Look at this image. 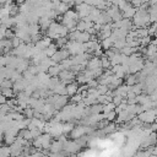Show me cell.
I'll return each instance as SVG.
<instances>
[{
    "mask_svg": "<svg viewBox=\"0 0 157 157\" xmlns=\"http://www.w3.org/2000/svg\"><path fill=\"white\" fill-rule=\"evenodd\" d=\"M139 119L142 121V123H146V124H152L156 121V118H157V108H151V109H146L144 112H141L140 114H137Z\"/></svg>",
    "mask_w": 157,
    "mask_h": 157,
    "instance_id": "cell-1",
    "label": "cell"
},
{
    "mask_svg": "<svg viewBox=\"0 0 157 157\" xmlns=\"http://www.w3.org/2000/svg\"><path fill=\"white\" fill-rule=\"evenodd\" d=\"M81 148V145L77 142V140H66L64 142V151L67 152V155H74L76 152H78V150Z\"/></svg>",
    "mask_w": 157,
    "mask_h": 157,
    "instance_id": "cell-2",
    "label": "cell"
},
{
    "mask_svg": "<svg viewBox=\"0 0 157 157\" xmlns=\"http://www.w3.org/2000/svg\"><path fill=\"white\" fill-rule=\"evenodd\" d=\"M93 7H94V6H92V5L87 4V2H82V4L76 5V11H77L80 18L83 20L85 17H87V16L91 13V11H92Z\"/></svg>",
    "mask_w": 157,
    "mask_h": 157,
    "instance_id": "cell-3",
    "label": "cell"
},
{
    "mask_svg": "<svg viewBox=\"0 0 157 157\" xmlns=\"http://www.w3.org/2000/svg\"><path fill=\"white\" fill-rule=\"evenodd\" d=\"M123 12V16L125 17V18H131V17H134V15L136 13V7L131 4V1L125 6V9L121 11Z\"/></svg>",
    "mask_w": 157,
    "mask_h": 157,
    "instance_id": "cell-4",
    "label": "cell"
},
{
    "mask_svg": "<svg viewBox=\"0 0 157 157\" xmlns=\"http://www.w3.org/2000/svg\"><path fill=\"white\" fill-rule=\"evenodd\" d=\"M99 66H102V60H101V58H98V56L93 55V56L88 60V63H87V65H86V69L93 70V69L99 67Z\"/></svg>",
    "mask_w": 157,
    "mask_h": 157,
    "instance_id": "cell-5",
    "label": "cell"
},
{
    "mask_svg": "<svg viewBox=\"0 0 157 157\" xmlns=\"http://www.w3.org/2000/svg\"><path fill=\"white\" fill-rule=\"evenodd\" d=\"M80 83L75 80V81H72V82H70V83H67L66 85V93H67V96H74V94H76L77 93V91H78V86Z\"/></svg>",
    "mask_w": 157,
    "mask_h": 157,
    "instance_id": "cell-6",
    "label": "cell"
},
{
    "mask_svg": "<svg viewBox=\"0 0 157 157\" xmlns=\"http://www.w3.org/2000/svg\"><path fill=\"white\" fill-rule=\"evenodd\" d=\"M156 55H157V45L153 44V43H150L147 45V53H146L145 56H147L150 59H153Z\"/></svg>",
    "mask_w": 157,
    "mask_h": 157,
    "instance_id": "cell-7",
    "label": "cell"
},
{
    "mask_svg": "<svg viewBox=\"0 0 157 157\" xmlns=\"http://www.w3.org/2000/svg\"><path fill=\"white\" fill-rule=\"evenodd\" d=\"M53 92L56 93V94H67V93H66V85L60 81V82L53 88Z\"/></svg>",
    "mask_w": 157,
    "mask_h": 157,
    "instance_id": "cell-8",
    "label": "cell"
},
{
    "mask_svg": "<svg viewBox=\"0 0 157 157\" xmlns=\"http://www.w3.org/2000/svg\"><path fill=\"white\" fill-rule=\"evenodd\" d=\"M101 44H102V48L104 50H107V49H109V48H112L114 45V39L112 37H108L105 39H102L101 40Z\"/></svg>",
    "mask_w": 157,
    "mask_h": 157,
    "instance_id": "cell-9",
    "label": "cell"
},
{
    "mask_svg": "<svg viewBox=\"0 0 157 157\" xmlns=\"http://www.w3.org/2000/svg\"><path fill=\"white\" fill-rule=\"evenodd\" d=\"M90 112L91 114H98L103 112V104L102 103H93L92 105H90Z\"/></svg>",
    "mask_w": 157,
    "mask_h": 157,
    "instance_id": "cell-10",
    "label": "cell"
},
{
    "mask_svg": "<svg viewBox=\"0 0 157 157\" xmlns=\"http://www.w3.org/2000/svg\"><path fill=\"white\" fill-rule=\"evenodd\" d=\"M125 83L129 86H132L135 83H137V76L136 74H128L125 76Z\"/></svg>",
    "mask_w": 157,
    "mask_h": 157,
    "instance_id": "cell-11",
    "label": "cell"
},
{
    "mask_svg": "<svg viewBox=\"0 0 157 157\" xmlns=\"http://www.w3.org/2000/svg\"><path fill=\"white\" fill-rule=\"evenodd\" d=\"M69 40H70V39H69L67 36H66V37H59L58 39H55V44L58 45V48H65Z\"/></svg>",
    "mask_w": 157,
    "mask_h": 157,
    "instance_id": "cell-12",
    "label": "cell"
},
{
    "mask_svg": "<svg viewBox=\"0 0 157 157\" xmlns=\"http://www.w3.org/2000/svg\"><path fill=\"white\" fill-rule=\"evenodd\" d=\"M1 93L5 94L7 98H12L16 94L13 91V87H1Z\"/></svg>",
    "mask_w": 157,
    "mask_h": 157,
    "instance_id": "cell-13",
    "label": "cell"
},
{
    "mask_svg": "<svg viewBox=\"0 0 157 157\" xmlns=\"http://www.w3.org/2000/svg\"><path fill=\"white\" fill-rule=\"evenodd\" d=\"M117 130V123L115 121H110L105 128H103V131H104V134L107 135V134H112V132H114Z\"/></svg>",
    "mask_w": 157,
    "mask_h": 157,
    "instance_id": "cell-14",
    "label": "cell"
},
{
    "mask_svg": "<svg viewBox=\"0 0 157 157\" xmlns=\"http://www.w3.org/2000/svg\"><path fill=\"white\" fill-rule=\"evenodd\" d=\"M44 50H45V53H47V55H48V56H53V55L58 52V45H56L55 43H54V44L52 43V44H50L48 48H45Z\"/></svg>",
    "mask_w": 157,
    "mask_h": 157,
    "instance_id": "cell-15",
    "label": "cell"
},
{
    "mask_svg": "<svg viewBox=\"0 0 157 157\" xmlns=\"http://www.w3.org/2000/svg\"><path fill=\"white\" fill-rule=\"evenodd\" d=\"M101 60H102V67L105 70V69H110V66H112V63H110V59L107 56V55H102L101 56Z\"/></svg>",
    "mask_w": 157,
    "mask_h": 157,
    "instance_id": "cell-16",
    "label": "cell"
},
{
    "mask_svg": "<svg viewBox=\"0 0 157 157\" xmlns=\"http://www.w3.org/2000/svg\"><path fill=\"white\" fill-rule=\"evenodd\" d=\"M9 156H11V147L2 145V147H0V157H9Z\"/></svg>",
    "mask_w": 157,
    "mask_h": 157,
    "instance_id": "cell-17",
    "label": "cell"
},
{
    "mask_svg": "<svg viewBox=\"0 0 157 157\" xmlns=\"http://www.w3.org/2000/svg\"><path fill=\"white\" fill-rule=\"evenodd\" d=\"M115 107H117V105L114 104V102H108V103L103 104V113H108V112H110V110H114Z\"/></svg>",
    "mask_w": 157,
    "mask_h": 157,
    "instance_id": "cell-18",
    "label": "cell"
},
{
    "mask_svg": "<svg viewBox=\"0 0 157 157\" xmlns=\"http://www.w3.org/2000/svg\"><path fill=\"white\" fill-rule=\"evenodd\" d=\"M117 112H115V109L114 110H110V112H108V113H104V118H107L109 121H115V119H117Z\"/></svg>",
    "mask_w": 157,
    "mask_h": 157,
    "instance_id": "cell-19",
    "label": "cell"
},
{
    "mask_svg": "<svg viewBox=\"0 0 157 157\" xmlns=\"http://www.w3.org/2000/svg\"><path fill=\"white\" fill-rule=\"evenodd\" d=\"M82 101H83V97H82L81 93H76V94L71 96V98H70V102H71V103H75V104L80 103V102H82Z\"/></svg>",
    "mask_w": 157,
    "mask_h": 157,
    "instance_id": "cell-20",
    "label": "cell"
},
{
    "mask_svg": "<svg viewBox=\"0 0 157 157\" xmlns=\"http://www.w3.org/2000/svg\"><path fill=\"white\" fill-rule=\"evenodd\" d=\"M11 43H12V48H17L18 45H21V44H22V43H25V42H23V39H22V38H20V37L15 36V37L11 39Z\"/></svg>",
    "mask_w": 157,
    "mask_h": 157,
    "instance_id": "cell-21",
    "label": "cell"
},
{
    "mask_svg": "<svg viewBox=\"0 0 157 157\" xmlns=\"http://www.w3.org/2000/svg\"><path fill=\"white\" fill-rule=\"evenodd\" d=\"M97 91L99 92V94H107V92L109 91V87H108V85H102V83H99V85L97 86Z\"/></svg>",
    "mask_w": 157,
    "mask_h": 157,
    "instance_id": "cell-22",
    "label": "cell"
},
{
    "mask_svg": "<svg viewBox=\"0 0 157 157\" xmlns=\"http://www.w3.org/2000/svg\"><path fill=\"white\" fill-rule=\"evenodd\" d=\"M86 28H87L86 21H85V20H80V21L77 22V25H76V29H78V31L83 32V31H86Z\"/></svg>",
    "mask_w": 157,
    "mask_h": 157,
    "instance_id": "cell-23",
    "label": "cell"
},
{
    "mask_svg": "<svg viewBox=\"0 0 157 157\" xmlns=\"http://www.w3.org/2000/svg\"><path fill=\"white\" fill-rule=\"evenodd\" d=\"M124 98H125V97H123V96H120V94H115V96L113 97V102H114L115 105H119V104L124 101Z\"/></svg>",
    "mask_w": 157,
    "mask_h": 157,
    "instance_id": "cell-24",
    "label": "cell"
},
{
    "mask_svg": "<svg viewBox=\"0 0 157 157\" xmlns=\"http://www.w3.org/2000/svg\"><path fill=\"white\" fill-rule=\"evenodd\" d=\"M7 101H9V99H7V97H6L5 94H2V93H1V96H0V102H1V104L7 103Z\"/></svg>",
    "mask_w": 157,
    "mask_h": 157,
    "instance_id": "cell-25",
    "label": "cell"
},
{
    "mask_svg": "<svg viewBox=\"0 0 157 157\" xmlns=\"http://www.w3.org/2000/svg\"><path fill=\"white\" fill-rule=\"evenodd\" d=\"M27 0H16V4L17 5H22V4H25Z\"/></svg>",
    "mask_w": 157,
    "mask_h": 157,
    "instance_id": "cell-26",
    "label": "cell"
},
{
    "mask_svg": "<svg viewBox=\"0 0 157 157\" xmlns=\"http://www.w3.org/2000/svg\"><path fill=\"white\" fill-rule=\"evenodd\" d=\"M150 5H157V0H150Z\"/></svg>",
    "mask_w": 157,
    "mask_h": 157,
    "instance_id": "cell-27",
    "label": "cell"
}]
</instances>
